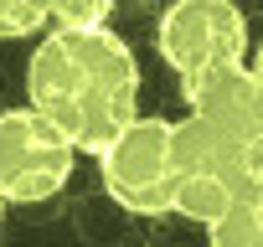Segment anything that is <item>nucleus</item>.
<instances>
[{"instance_id": "nucleus-9", "label": "nucleus", "mask_w": 263, "mask_h": 247, "mask_svg": "<svg viewBox=\"0 0 263 247\" xmlns=\"http://www.w3.org/2000/svg\"><path fill=\"white\" fill-rule=\"evenodd\" d=\"M0 221H6V201H0Z\"/></svg>"}, {"instance_id": "nucleus-4", "label": "nucleus", "mask_w": 263, "mask_h": 247, "mask_svg": "<svg viewBox=\"0 0 263 247\" xmlns=\"http://www.w3.org/2000/svg\"><path fill=\"white\" fill-rule=\"evenodd\" d=\"M181 93H186L191 118L212 123L217 134H227L237 145L263 150V83H258V67L248 57L242 62H212L201 72H186L181 77Z\"/></svg>"}, {"instance_id": "nucleus-6", "label": "nucleus", "mask_w": 263, "mask_h": 247, "mask_svg": "<svg viewBox=\"0 0 263 247\" xmlns=\"http://www.w3.org/2000/svg\"><path fill=\"white\" fill-rule=\"evenodd\" d=\"M212 247H263V186L242 191L217 221H206Z\"/></svg>"}, {"instance_id": "nucleus-1", "label": "nucleus", "mask_w": 263, "mask_h": 247, "mask_svg": "<svg viewBox=\"0 0 263 247\" xmlns=\"http://www.w3.org/2000/svg\"><path fill=\"white\" fill-rule=\"evenodd\" d=\"M78 150L67 134L36 108H6L0 113V201L36 206L52 201L72 180Z\"/></svg>"}, {"instance_id": "nucleus-7", "label": "nucleus", "mask_w": 263, "mask_h": 247, "mask_svg": "<svg viewBox=\"0 0 263 247\" xmlns=\"http://www.w3.org/2000/svg\"><path fill=\"white\" fill-rule=\"evenodd\" d=\"M108 11L114 0H52L47 21H57V31H98L108 26Z\"/></svg>"}, {"instance_id": "nucleus-8", "label": "nucleus", "mask_w": 263, "mask_h": 247, "mask_svg": "<svg viewBox=\"0 0 263 247\" xmlns=\"http://www.w3.org/2000/svg\"><path fill=\"white\" fill-rule=\"evenodd\" d=\"M47 6H52V0H0V42L36 36L47 26Z\"/></svg>"}, {"instance_id": "nucleus-5", "label": "nucleus", "mask_w": 263, "mask_h": 247, "mask_svg": "<svg viewBox=\"0 0 263 247\" xmlns=\"http://www.w3.org/2000/svg\"><path fill=\"white\" fill-rule=\"evenodd\" d=\"M171 170H176V180H196V175L263 180V150L217 134L201 118H181V123H171Z\"/></svg>"}, {"instance_id": "nucleus-3", "label": "nucleus", "mask_w": 263, "mask_h": 247, "mask_svg": "<svg viewBox=\"0 0 263 247\" xmlns=\"http://www.w3.org/2000/svg\"><path fill=\"white\" fill-rule=\"evenodd\" d=\"M155 47L171 72H201L212 62H242L248 57V16L232 0H171Z\"/></svg>"}, {"instance_id": "nucleus-2", "label": "nucleus", "mask_w": 263, "mask_h": 247, "mask_svg": "<svg viewBox=\"0 0 263 247\" xmlns=\"http://www.w3.org/2000/svg\"><path fill=\"white\" fill-rule=\"evenodd\" d=\"M103 191L135 216H165L176 196L171 170V118H135L129 129L98 155Z\"/></svg>"}]
</instances>
